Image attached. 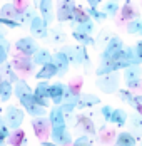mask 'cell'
Returning <instances> with one entry per match:
<instances>
[{
    "mask_svg": "<svg viewBox=\"0 0 142 146\" xmlns=\"http://www.w3.org/2000/svg\"><path fill=\"white\" fill-rule=\"evenodd\" d=\"M65 88H67V84H64V82H54V84L49 86V98H50V102H52L54 106L62 104Z\"/></svg>",
    "mask_w": 142,
    "mask_h": 146,
    "instance_id": "16",
    "label": "cell"
},
{
    "mask_svg": "<svg viewBox=\"0 0 142 146\" xmlns=\"http://www.w3.org/2000/svg\"><path fill=\"white\" fill-rule=\"evenodd\" d=\"M85 14L89 15L94 22H104V20H107V15L104 14L100 9H92V7H89V9H85Z\"/></svg>",
    "mask_w": 142,
    "mask_h": 146,
    "instance_id": "38",
    "label": "cell"
},
{
    "mask_svg": "<svg viewBox=\"0 0 142 146\" xmlns=\"http://www.w3.org/2000/svg\"><path fill=\"white\" fill-rule=\"evenodd\" d=\"M49 123H50V128L67 124V123H65V117H64V114H62V111H60L59 106H54V108L50 109V113H49Z\"/></svg>",
    "mask_w": 142,
    "mask_h": 146,
    "instance_id": "26",
    "label": "cell"
},
{
    "mask_svg": "<svg viewBox=\"0 0 142 146\" xmlns=\"http://www.w3.org/2000/svg\"><path fill=\"white\" fill-rule=\"evenodd\" d=\"M100 10L107 15V17H115V15L119 14V10H120V5H119L117 2H109V0H107V2L102 5Z\"/></svg>",
    "mask_w": 142,
    "mask_h": 146,
    "instance_id": "37",
    "label": "cell"
},
{
    "mask_svg": "<svg viewBox=\"0 0 142 146\" xmlns=\"http://www.w3.org/2000/svg\"><path fill=\"white\" fill-rule=\"evenodd\" d=\"M52 44H65L67 42V34L62 27H52L49 29V37H47Z\"/></svg>",
    "mask_w": 142,
    "mask_h": 146,
    "instance_id": "23",
    "label": "cell"
},
{
    "mask_svg": "<svg viewBox=\"0 0 142 146\" xmlns=\"http://www.w3.org/2000/svg\"><path fill=\"white\" fill-rule=\"evenodd\" d=\"M75 133L77 136H94L95 124L90 116H77L75 119Z\"/></svg>",
    "mask_w": 142,
    "mask_h": 146,
    "instance_id": "11",
    "label": "cell"
},
{
    "mask_svg": "<svg viewBox=\"0 0 142 146\" xmlns=\"http://www.w3.org/2000/svg\"><path fill=\"white\" fill-rule=\"evenodd\" d=\"M34 76H35V79H39V81H49V79H52L54 76H57V69L52 62H49V64L42 66L40 71L37 74H34Z\"/></svg>",
    "mask_w": 142,
    "mask_h": 146,
    "instance_id": "24",
    "label": "cell"
},
{
    "mask_svg": "<svg viewBox=\"0 0 142 146\" xmlns=\"http://www.w3.org/2000/svg\"><path fill=\"white\" fill-rule=\"evenodd\" d=\"M9 54H10V42L7 39H0V64L7 62Z\"/></svg>",
    "mask_w": 142,
    "mask_h": 146,
    "instance_id": "40",
    "label": "cell"
},
{
    "mask_svg": "<svg viewBox=\"0 0 142 146\" xmlns=\"http://www.w3.org/2000/svg\"><path fill=\"white\" fill-rule=\"evenodd\" d=\"M52 64L55 66L57 76H59V77L67 76V72H69V67H70V62H69V59L65 57L60 50H57L55 54H52Z\"/></svg>",
    "mask_w": 142,
    "mask_h": 146,
    "instance_id": "15",
    "label": "cell"
},
{
    "mask_svg": "<svg viewBox=\"0 0 142 146\" xmlns=\"http://www.w3.org/2000/svg\"><path fill=\"white\" fill-rule=\"evenodd\" d=\"M28 29H30V37H34L35 40H42V39H47L49 37V27L45 25L40 15H35L32 19V22L28 24Z\"/></svg>",
    "mask_w": 142,
    "mask_h": 146,
    "instance_id": "12",
    "label": "cell"
},
{
    "mask_svg": "<svg viewBox=\"0 0 142 146\" xmlns=\"http://www.w3.org/2000/svg\"><path fill=\"white\" fill-rule=\"evenodd\" d=\"M115 94L120 98V101H124L126 104H129V106H132V108H135V106H137L135 96H134V92H132V91H129V89H119Z\"/></svg>",
    "mask_w": 142,
    "mask_h": 146,
    "instance_id": "34",
    "label": "cell"
},
{
    "mask_svg": "<svg viewBox=\"0 0 142 146\" xmlns=\"http://www.w3.org/2000/svg\"><path fill=\"white\" fill-rule=\"evenodd\" d=\"M126 29H127V34H130V35H142V19L139 17L134 20H129Z\"/></svg>",
    "mask_w": 142,
    "mask_h": 146,
    "instance_id": "35",
    "label": "cell"
},
{
    "mask_svg": "<svg viewBox=\"0 0 142 146\" xmlns=\"http://www.w3.org/2000/svg\"><path fill=\"white\" fill-rule=\"evenodd\" d=\"M10 64H12V67L15 69V72L18 74H24V76H34L35 72V64H34V60L32 57H28V56H22V54H15L12 60H10Z\"/></svg>",
    "mask_w": 142,
    "mask_h": 146,
    "instance_id": "4",
    "label": "cell"
},
{
    "mask_svg": "<svg viewBox=\"0 0 142 146\" xmlns=\"http://www.w3.org/2000/svg\"><path fill=\"white\" fill-rule=\"evenodd\" d=\"M39 47H40V45L37 44V40H35L34 37H22V39H18V40L15 42L17 52L22 54V56H28V57H32V56L39 50Z\"/></svg>",
    "mask_w": 142,
    "mask_h": 146,
    "instance_id": "10",
    "label": "cell"
},
{
    "mask_svg": "<svg viewBox=\"0 0 142 146\" xmlns=\"http://www.w3.org/2000/svg\"><path fill=\"white\" fill-rule=\"evenodd\" d=\"M77 3L74 0H57L55 7V19L64 24V22H70L74 17V10H75Z\"/></svg>",
    "mask_w": 142,
    "mask_h": 146,
    "instance_id": "6",
    "label": "cell"
},
{
    "mask_svg": "<svg viewBox=\"0 0 142 146\" xmlns=\"http://www.w3.org/2000/svg\"><path fill=\"white\" fill-rule=\"evenodd\" d=\"M2 81H3V79H2V74H0V82H2Z\"/></svg>",
    "mask_w": 142,
    "mask_h": 146,
    "instance_id": "54",
    "label": "cell"
},
{
    "mask_svg": "<svg viewBox=\"0 0 142 146\" xmlns=\"http://www.w3.org/2000/svg\"><path fill=\"white\" fill-rule=\"evenodd\" d=\"M7 143L10 146H27V136H25V131L17 128V129H10L9 136H7Z\"/></svg>",
    "mask_w": 142,
    "mask_h": 146,
    "instance_id": "18",
    "label": "cell"
},
{
    "mask_svg": "<svg viewBox=\"0 0 142 146\" xmlns=\"http://www.w3.org/2000/svg\"><path fill=\"white\" fill-rule=\"evenodd\" d=\"M5 34H7V32H5V27L0 24V39H5Z\"/></svg>",
    "mask_w": 142,
    "mask_h": 146,
    "instance_id": "48",
    "label": "cell"
},
{
    "mask_svg": "<svg viewBox=\"0 0 142 146\" xmlns=\"http://www.w3.org/2000/svg\"><path fill=\"white\" fill-rule=\"evenodd\" d=\"M32 92V88L27 84V81L25 79H18L17 82L14 84V94L17 99H20L22 96H25V94H30Z\"/></svg>",
    "mask_w": 142,
    "mask_h": 146,
    "instance_id": "28",
    "label": "cell"
},
{
    "mask_svg": "<svg viewBox=\"0 0 142 146\" xmlns=\"http://www.w3.org/2000/svg\"><path fill=\"white\" fill-rule=\"evenodd\" d=\"M129 128H130V133L134 134V138L139 141L142 139V114L141 113H134V114H129L127 116V123Z\"/></svg>",
    "mask_w": 142,
    "mask_h": 146,
    "instance_id": "17",
    "label": "cell"
},
{
    "mask_svg": "<svg viewBox=\"0 0 142 146\" xmlns=\"http://www.w3.org/2000/svg\"><path fill=\"white\" fill-rule=\"evenodd\" d=\"M50 138H52V143H55L57 146H70L74 141L72 133L67 129V124L50 128Z\"/></svg>",
    "mask_w": 142,
    "mask_h": 146,
    "instance_id": "8",
    "label": "cell"
},
{
    "mask_svg": "<svg viewBox=\"0 0 142 146\" xmlns=\"http://www.w3.org/2000/svg\"><path fill=\"white\" fill-rule=\"evenodd\" d=\"M87 3H89V7H92V9H99V5L102 3V0H87Z\"/></svg>",
    "mask_w": 142,
    "mask_h": 146,
    "instance_id": "47",
    "label": "cell"
},
{
    "mask_svg": "<svg viewBox=\"0 0 142 146\" xmlns=\"http://www.w3.org/2000/svg\"><path fill=\"white\" fill-rule=\"evenodd\" d=\"M79 96H80V92L79 91H75V89L72 88H65V92H64V101L65 104H72V106H77V101H79Z\"/></svg>",
    "mask_w": 142,
    "mask_h": 146,
    "instance_id": "36",
    "label": "cell"
},
{
    "mask_svg": "<svg viewBox=\"0 0 142 146\" xmlns=\"http://www.w3.org/2000/svg\"><path fill=\"white\" fill-rule=\"evenodd\" d=\"M122 49H124V40L119 35H112L110 40L105 44V47L100 52V62H112V60H115L120 56Z\"/></svg>",
    "mask_w": 142,
    "mask_h": 146,
    "instance_id": "1",
    "label": "cell"
},
{
    "mask_svg": "<svg viewBox=\"0 0 142 146\" xmlns=\"http://www.w3.org/2000/svg\"><path fill=\"white\" fill-rule=\"evenodd\" d=\"M124 71V82L129 91L142 89V67L141 66H129Z\"/></svg>",
    "mask_w": 142,
    "mask_h": 146,
    "instance_id": "2",
    "label": "cell"
},
{
    "mask_svg": "<svg viewBox=\"0 0 142 146\" xmlns=\"http://www.w3.org/2000/svg\"><path fill=\"white\" fill-rule=\"evenodd\" d=\"M70 146H94L90 136H77L74 141H72Z\"/></svg>",
    "mask_w": 142,
    "mask_h": 146,
    "instance_id": "41",
    "label": "cell"
},
{
    "mask_svg": "<svg viewBox=\"0 0 142 146\" xmlns=\"http://www.w3.org/2000/svg\"><path fill=\"white\" fill-rule=\"evenodd\" d=\"M139 141H141V146H142V139H139Z\"/></svg>",
    "mask_w": 142,
    "mask_h": 146,
    "instance_id": "55",
    "label": "cell"
},
{
    "mask_svg": "<svg viewBox=\"0 0 142 146\" xmlns=\"http://www.w3.org/2000/svg\"><path fill=\"white\" fill-rule=\"evenodd\" d=\"M137 139L130 131H120L115 136V146H135Z\"/></svg>",
    "mask_w": 142,
    "mask_h": 146,
    "instance_id": "27",
    "label": "cell"
},
{
    "mask_svg": "<svg viewBox=\"0 0 142 146\" xmlns=\"http://www.w3.org/2000/svg\"><path fill=\"white\" fill-rule=\"evenodd\" d=\"M18 101H20V104H22L24 111H25L27 114H30L32 117H39V116H45V114H47V108L39 106L32 92H30V94H25V96H22Z\"/></svg>",
    "mask_w": 142,
    "mask_h": 146,
    "instance_id": "7",
    "label": "cell"
},
{
    "mask_svg": "<svg viewBox=\"0 0 142 146\" xmlns=\"http://www.w3.org/2000/svg\"><path fill=\"white\" fill-rule=\"evenodd\" d=\"M39 12H40V19L45 22L47 27L52 25V22L55 20V12H54V0H39L37 3Z\"/></svg>",
    "mask_w": 142,
    "mask_h": 146,
    "instance_id": "14",
    "label": "cell"
},
{
    "mask_svg": "<svg viewBox=\"0 0 142 146\" xmlns=\"http://www.w3.org/2000/svg\"><path fill=\"white\" fill-rule=\"evenodd\" d=\"M32 60H34L35 66H40V67H42L45 64L52 62V52L47 50V49H43V47H39V50L32 56Z\"/></svg>",
    "mask_w": 142,
    "mask_h": 146,
    "instance_id": "22",
    "label": "cell"
},
{
    "mask_svg": "<svg viewBox=\"0 0 142 146\" xmlns=\"http://www.w3.org/2000/svg\"><path fill=\"white\" fill-rule=\"evenodd\" d=\"M112 111L114 108L112 106H109V104H104V106H100V116H102V119L105 121V123H109L110 121V116H112Z\"/></svg>",
    "mask_w": 142,
    "mask_h": 146,
    "instance_id": "42",
    "label": "cell"
},
{
    "mask_svg": "<svg viewBox=\"0 0 142 146\" xmlns=\"http://www.w3.org/2000/svg\"><path fill=\"white\" fill-rule=\"evenodd\" d=\"M135 101H137V104H139V106H142V94L135 96Z\"/></svg>",
    "mask_w": 142,
    "mask_h": 146,
    "instance_id": "50",
    "label": "cell"
},
{
    "mask_svg": "<svg viewBox=\"0 0 142 146\" xmlns=\"http://www.w3.org/2000/svg\"><path fill=\"white\" fill-rule=\"evenodd\" d=\"M0 146H7V145H5V143H0Z\"/></svg>",
    "mask_w": 142,
    "mask_h": 146,
    "instance_id": "53",
    "label": "cell"
},
{
    "mask_svg": "<svg viewBox=\"0 0 142 146\" xmlns=\"http://www.w3.org/2000/svg\"><path fill=\"white\" fill-rule=\"evenodd\" d=\"M95 86L104 94H115L119 91V74L110 72V74H105V76H99L95 79Z\"/></svg>",
    "mask_w": 142,
    "mask_h": 146,
    "instance_id": "5",
    "label": "cell"
},
{
    "mask_svg": "<svg viewBox=\"0 0 142 146\" xmlns=\"http://www.w3.org/2000/svg\"><path fill=\"white\" fill-rule=\"evenodd\" d=\"M110 37H112V35H110V32H109V30L102 29V30H100V34H99V37H97V39H94V40H95V44H94V45H95L97 49H104L105 44L110 40Z\"/></svg>",
    "mask_w": 142,
    "mask_h": 146,
    "instance_id": "39",
    "label": "cell"
},
{
    "mask_svg": "<svg viewBox=\"0 0 142 146\" xmlns=\"http://www.w3.org/2000/svg\"><path fill=\"white\" fill-rule=\"evenodd\" d=\"M35 15H37V12L34 10V7H30V5H28L27 9H24V10L20 12V19H18V24H20V27H25V25H28Z\"/></svg>",
    "mask_w": 142,
    "mask_h": 146,
    "instance_id": "32",
    "label": "cell"
},
{
    "mask_svg": "<svg viewBox=\"0 0 142 146\" xmlns=\"http://www.w3.org/2000/svg\"><path fill=\"white\" fill-rule=\"evenodd\" d=\"M74 30H77V32H82V34H87V35H92L94 32H95V24H94V20L89 17L87 20L84 22H80V24H77Z\"/></svg>",
    "mask_w": 142,
    "mask_h": 146,
    "instance_id": "30",
    "label": "cell"
},
{
    "mask_svg": "<svg viewBox=\"0 0 142 146\" xmlns=\"http://www.w3.org/2000/svg\"><path fill=\"white\" fill-rule=\"evenodd\" d=\"M2 126H5V121H3V116L0 114V128H2Z\"/></svg>",
    "mask_w": 142,
    "mask_h": 146,
    "instance_id": "51",
    "label": "cell"
},
{
    "mask_svg": "<svg viewBox=\"0 0 142 146\" xmlns=\"http://www.w3.org/2000/svg\"><path fill=\"white\" fill-rule=\"evenodd\" d=\"M49 81H39L37 82V86L35 89L32 91V94H34V98H35V101L39 106H42V108H49L50 106V98H49Z\"/></svg>",
    "mask_w": 142,
    "mask_h": 146,
    "instance_id": "13",
    "label": "cell"
},
{
    "mask_svg": "<svg viewBox=\"0 0 142 146\" xmlns=\"http://www.w3.org/2000/svg\"><path fill=\"white\" fill-rule=\"evenodd\" d=\"M12 3H14V7L18 10V12H22L24 9H27V7H28L27 0H12Z\"/></svg>",
    "mask_w": 142,
    "mask_h": 146,
    "instance_id": "45",
    "label": "cell"
},
{
    "mask_svg": "<svg viewBox=\"0 0 142 146\" xmlns=\"http://www.w3.org/2000/svg\"><path fill=\"white\" fill-rule=\"evenodd\" d=\"M7 2H9V0H7Z\"/></svg>",
    "mask_w": 142,
    "mask_h": 146,
    "instance_id": "56",
    "label": "cell"
},
{
    "mask_svg": "<svg viewBox=\"0 0 142 146\" xmlns=\"http://www.w3.org/2000/svg\"><path fill=\"white\" fill-rule=\"evenodd\" d=\"M134 54H135V60H137V64L141 66L142 64V40H139L137 44L134 45Z\"/></svg>",
    "mask_w": 142,
    "mask_h": 146,
    "instance_id": "43",
    "label": "cell"
},
{
    "mask_svg": "<svg viewBox=\"0 0 142 146\" xmlns=\"http://www.w3.org/2000/svg\"><path fill=\"white\" fill-rule=\"evenodd\" d=\"M32 128L40 141H47V138H50V123L47 116L32 117Z\"/></svg>",
    "mask_w": 142,
    "mask_h": 146,
    "instance_id": "9",
    "label": "cell"
},
{
    "mask_svg": "<svg viewBox=\"0 0 142 146\" xmlns=\"http://www.w3.org/2000/svg\"><path fill=\"white\" fill-rule=\"evenodd\" d=\"M12 94H14V84H10L9 81H2L0 82V101L7 102L10 98H12Z\"/></svg>",
    "mask_w": 142,
    "mask_h": 146,
    "instance_id": "31",
    "label": "cell"
},
{
    "mask_svg": "<svg viewBox=\"0 0 142 146\" xmlns=\"http://www.w3.org/2000/svg\"><path fill=\"white\" fill-rule=\"evenodd\" d=\"M100 104V98L95 96V94H89V92H84L79 96V101H77V106L75 109H87V108H94Z\"/></svg>",
    "mask_w": 142,
    "mask_h": 146,
    "instance_id": "19",
    "label": "cell"
},
{
    "mask_svg": "<svg viewBox=\"0 0 142 146\" xmlns=\"http://www.w3.org/2000/svg\"><path fill=\"white\" fill-rule=\"evenodd\" d=\"M127 116H129V113L126 109L117 108V109L112 111V116H110V121H109V123H112L114 126H117V128H122V126L127 123Z\"/></svg>",
    "mask_w": 142,
    "mask_h": 146,
    "instance_id": "25",
    "label": "cell"
},
{
    "mask_svg": "<svg viewBox=\"0 0 142 146\" xmlns=\"http://www.w3.org/2000/svg\"><path fill=\"white\" fill-rule=\"evenodd\" d=\"M40 146H57V145L52 143V141H40Z\"/></svg>",
    "mask_w": 142,
    "mask_h": 146,
    "instance_id": "49",
    "label": "cell"
},
{
    "mask_svg": "<svg viewBox=\"0 0 142 146\" xmlns=\"http://www.w3.org/2000/svg\"><path fill=\"white\" fill-rule=\"evenodd\" d=\"M134 7H135V5H132V3L127 0L126 5L120 7V9H122V10H120V17H122L124 20H127V22L129 20H134V19H139V12H137Z\"/></svg>",
    "mask_w": 142,
    "mask_h": 146,
    "instance_id": "29",
    "label": "cell"
},
{
    "mask_svg": "<svg viewBox=\"0 0 142 146\" xmlns=\"http://www.w3.org/2000/svg\"><path fill=\"white\" fill-rule=\"evenodd\" d=\"M0 24H2L5 29H17V27H20L18 22H15V20H9V19H0Z\"/></svg>",
    "mask_w": 142,
    "mask_h": 146,
    "instance_id": "44",
    "label": "cell"
},
{
    "mask_svg": "<svg viewBox=\"0 0 142 146\" xmlns=\"http://www.w3.org/2000/svg\"><path fill=\"white\" fill-rule=\"evenodd\" d=\"M9 133H10V128H7V124L0 128V143H5V141H7Z\"/></svg>",
    "mask_w": 142,
    "mask_h": 146,
    "instance_id": "46",
    "label": "cell"
},
{
    "mask_svg": "<svg viewBox=\"0 0 142 146\" xmlns=\"http://www.w3.org/2000/svg\"><path fill=\"white\" fill-rule=\"evenodd\" d=\"M24 119H25V111H22L20 108L12 106V104L5 108L3 121H5L7 128H10V129H17V128H20L22 123H24Z\"/></svg>",
    "mask_w": 142,
    "mask_h": 146,
    "instance_id": "3",
    "label": "cell"
},
{
    "mask_svg": "<svg viewBox=\"0 0 142 146\" xmlns=\"http://www.w3.org/2000/svg\"><path fill=\"white\" fill-rule=\"evenodd\" d=\"M109 2H117V3H119V0H109Z\"/></svg>",
    "mask_w": 142,
    "mask_h": 146,
    "instance_id": "52",
    "label": "cell"
},
{
    "mask_svg": "<svg viewBox=\"0 0 142 146\" xmlns=\"http://www.w3.org/2000/svg\"><path fill=\"white\" fill-rule=\"evenodd\" d=\"M72 37L79 42V45H84V47H89V45H94L95 40L92 35H87V34H82V32H77V30H72Z\"/></svg>",
    "mask_w": 142,
    "mask_h": 146,
    "instance_id": "33",
    "label": "cell"
},
{
    "mask_svg": "<svg viewBox=\"0 0 142 146\" xmlns=\"http://www.w3.org/2000/svg\"><path fill=\"white\" fill-rule=\"evenodd\" d=\"M0 74H2V79H5V81H9L10 84H15L20 77H18V74L15 72V69L12 67V64L7 60V62H3V64H0Z\"/></svg>",
    "mask_w": 142,
    "mask_h": 146,
    "instance_id": "21",
    "label": "cell"
},
{
    "mask_svg": "<svg viewBox=\"0 0 142 146\" xmlns=\"http://www.w3.org/2000/svg\"><path fill=\"white\" fill-rule=\"evenodd\" d=\"M0 19H9V20H15V22H18V19H20V12L14 7L12 2H5V3L0 7Z\"/></svg>",
    "mask_w": 142,
    "mask_h": 146,
    "instance_id": "20",
    "label": "cell"
}]
</instances>
